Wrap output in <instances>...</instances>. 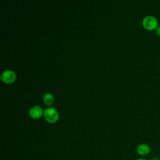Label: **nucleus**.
I'll list each match as a JSON object with an SVG mask.
<instances>
[{
	"instance_id": "1",
	"label": "nucleus",
	"mask_w": 160,
	"mask_h": 160,
	"mask_svg": "<svg viewBox=\"0 0 160 160\" xmlns=\"http://www.w3.org/2000/svg\"><path fill=\"white\" fill-rule=\"evenodd\" d=\"M143 28L148 31L156 30L159 26V22L157 18L152 16H147L142 21Z\"/></svg>"
},
{
	"instance_id": "2",
	"label": "nucleus",
	"mask_w": 160,
	"mask_h": 160,
	"mask_svg": "<svg viewBox=\"0 0 160 160\" xmlns=\"http://www.w3.org/2000/svg\"><path fill=\"white\" fill-rule=\"evenodd\" d=\"M44 117L49 122H55L58 119V113L53 108H48L44 110Z\"/></svg>"
},
{
	"instance_id": "3",
	"label": "nucleus",
	"mask_w": 160,
	"mask_h": 160,
	"mask_svg": "<svg viewBox=\"0 0 160 160\" xmlns=\"http://www.w3.org/2000/svg\"><path fill=\"white\" fill-rule=\"evenodd\" d=\"M16 74L11 70H6L2 73L1 80L6 83H11L16 79Z\"/></svg>"
},
{
	"instance_id": "4",
	"label": "nucleus",
	"mask_w": 160,
	"mask_h": 160,
	"mask_svg": "<svg viewBox=\"0 0 160 160\" xmlns=\"http://www.w3.org/2000/svg\"><path fill=\"white\" fill-rule=\"evenodd\" d=\"M136 151L139 155L142 156H145L149 154L151 151V148L148 144L142 143V144H140L137 146Z\"/></svg>"
},
{
	"instance_id": "5",
	"label": "nucleus",
	"mask_w": 160,
	"mask_h": 160,
	"mask_svg": "<svg viewBox=\"0 0 160 160\" xmlns=\"http://www.w3.org/2000/svg\"><path fill=\"white\" fill-rule=\"evenodd\" d=\"M42 114V109L40 106H33L29 110V115L33 119H38L40 118Z\"/></svg>"
},
{
	"instance_id": "6",
	"label": "nucleus",
	"mask_w": 160,
	"mask_h": 160,
	"mask_svg": "<svg viewBox=\"0 0 160 160\" xmlns=\"http://www.w3.org/2000/svg\"><path fill=\"white\" fill-rule=\"evenodd\" d=\"M43 101H44V102L48 105V106H49L51 104H52L53 101H54V98L52 96V95L50 93H46L44 95V97H43Z\"/></svg>"
},
{
	"instance_id": "7",
	"label": "nucleus",
	"mask_w": 160,
	"mask_h": 160,
	"mask_svg": "<svg viewBox=\"0 0 160 160\" xmlns=\"http://www.w3.org/2000/svg\"><path fill=\"white\" fill-rule=\"evenodd\" d=\"M155 31H156V34H157L158 36L160 37V26H159L156 28V29L155 30Z\"/></svg>"
},
{
	"instance_id": "8",
	"label": "nucleus",
	"mask_w": 160,
	"mask_h": 160,
	"mask_svg": "<svg viewBox=\"0 0 160 160\" xmlns=\"http://www.w3.org/2000/svg\"><path fill=\"white\" fill-rule=\"evenodd\" d=\"M136 160H147L146 159H144V158H139V159H137Z\"/></svg>"
},
{
	"instance_id": "9",
	"label": "nucleus",
	"mask_w": 160,
	"mask_h": 160,
	"mask_svg": "<svg viewBox=\"0 0 160 160\" xmlns=\"http://www.w3.org/2000/svg\"><path fill=\"white\" fill-rule=\"evenodd\" d=\"M152 160H160V158H154Z\"/></svg>"
}]
</instances>
